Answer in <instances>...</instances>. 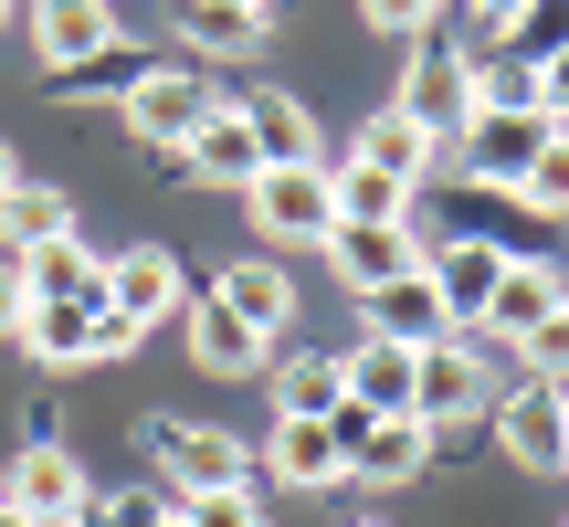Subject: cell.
Wrapping results in <instances>:
<instances>
[{
    "instance_id": "6da1fadb",
    "label": "cell",
    "mask_w": 569,
    "mask_h": 527,
    "mask_svg": "<svg viewBox=\"0 0 569 527\" xmlns=\"http://www.w3.org/2000/svg\"><path fill=\"white\" fill-rule=\"evenodd\" d=\"M496 390H507V348H496L486 327H453V338H432L422 369H411V411H422L432 432L465 422V411H486Z\"/></svg>"
},
{
    "instance_id": "7a4b0ae2",
    "label": "cell",
    "mask_w": 569,
    "mask_h": 527,
    "mask_svg": "<svg viewBox=\"0 0 569 527\" xmlns=\"http://www.w3.org/2000/svg\"><path fill=\"white\" fill-rule=\"evenodd\" d=\"M390 106H401L422 138L453 148V138L475 127V53H465V42H443V32H422V42H411V63H401V96H390Z\"/></svg>"
},
{
    "instance_id": "3957f363",
    "label": "cell",
    "mask_w": 569,
    "mask_h": 527,
    "mask_svg": "<svg viewBox=\"0 0 569 527\" xmlns=\"http://www.w3.org/2000/svg\"><path fill=\"white\" fill-rule=\"evenodd\" d=\"M117 106H127V127H138L148 148H190V138H201V117H211L222 96H211L201 63H138Z\"/></svg>"
},
{
    "instance_id": "277c9868",
    "label": "cell",
    "mask_w": 569,
    "mask_h": 527,
    "mask_svg": "<svg viewBox=\"0 0 569 527\" xmlns=\"http://www.w3.org/2000/svg\"><path fill=\"white\" fill-rule=\"evenodd\" d=\"M253 232L264 243H327L338 232V201H327V159H274V169H253Z\"/></svg>"
},
{
    "instance_id": "5b68a950",
    "label": "cell",
    "mask_w": 569,
    "mask_h": 527,
    "mask_svg": "<svg viewBox=\"0 0 569 527\" xmlns=\"http://www.w3.org/2000/svg\"><path fill=\"white\" fill-rule=\"evenodd\" d=\"M327 432H338V454H348V486H411V475L432 465V422H380V411L338 401Z\"/></svg>"
},
{
    "instance_id": "8992f818",
    "label": "cell",
    "mask_w": 569,
    "mask_h": 527,
    "mask_svg": "<svg viewBox=\"0 0 569 527\" xmlns=\"http://www.w3.org/2000/svg\"><path fill=\"white\" fill-rule=\"evenodd\" d=\"M317 253H327V275H338L348 296H380V285H401V275H422V264H432V243L411 222H338Z\"/></svg>"
},
{
    "instance_id": "52a82bcc",
    "label": "cell",
    "mask_w": 569,
    "mask_h": 527,
    "mask_svg": "<svg viewBox=\"0 0 569 527\" xmlns=\"http://www.w3.org/2000/svg\"><path fill=\"white\" fill-rule=\"evenodd\" d=\"M0 507H21L32 527H63V517L96 507V475L74 465V444H21L11 475H0Z\"/></svg>"
},
{
    "instance_id": "ba28073f",
    "label": "cell",
    "mask_w": 569,
    "mask_h": 527,
    "mask_svg": "<svg viewBox=\"0 0 569 527\" xmlns=\"http://www.w3.org/2000/svg\"><path fill=\"white\" fill-rule=\"evenodd\" d=\"M159 475L169 496H222V486H253V444H232L222 422H159Z\"/></svg>"
},
{
    "instance_id": "9c48e42d",
    "label": "cell",
    "mask_w": 569,
    "mask_h": 527,
    "mask_svg": "<svg viewBox=\"0 0 569 527\" xmlns=\"http://www.w3.org/2000/svg\"><path fill=\"white\" fill-rule=\"evenodd\" d=\"M496 444H507L528 475H559V454H569V390L559 380H507V390H496Z\"/></svg>"
},
{
    "instance_id": "30bf717a",
    "label": "cell",
    "mask_w": 569,
    "mask_h": 527,
    "mask_svg": "<svg viewBox=\"0 0 569 527\" xmlns=\"http://www.w3.org/2000/svg\"><path fill=\"white\" fill-rule=\"evenodd\" d=\"M538 138H549V117H528V106H475V127L453 148H465L475 190H517V180H528V159H538Z\"/></svg>"
},
{
    "instance_id": "8fae6325",
    "label": "cell",
    "mask_w": 569,
    "mask_h": 527,
    "mask_svg": "<svg viewBox=\"0 0 569 527\" xmlns=\"http://www.w3.org/2000/svg\"><path fill=\"white\" fill-rule=\"evenodd\" d=\"M106 306H117V317H138V327L180 317V306H190L180 253H169V243H127V253H106Z\"/></svg>"
},
{
    "instance_id": "7c38bea8",
    "label": "cell",
    "mask_w": 569,
    "mask_h": 527,
    "mask_svg": "<svg viewBox=\"0 0 569 527\" xmlns=\"http://www.w3.org/2000/svg\"><path fill=\"white\" fill-rule=\"evenodd\" d=\"M559 306H569V264H549V253H507V275H496V296H486V338L517 348L538 317H559Z\"/></svg>"
},
{
    "instance_id": "4fadbf2b",
    "label": "cell",
    "mask_w": 569,
    "mask_h": 527,
    "mask_svg": "<svg viewBox=\"0 0 569 527\" xmlns=\"http://www.w3.org/2000/svg\"><path fill=\"white\" fill-rule=\"evenodd\" d=\"M32 53L53 74H84V63L117 53V0H32Z\"/></svg>"
},
{
    "instance_id": "5bb4252c",
    "label": "cell",
    "mask_w": 569,
    "mask_h": 527,
    "mask_svg": "<svg viewBox=\"0 0 569 527\" xmlns=\"http://www.w3.org/2000/svg\"><path fill=\"white\" fill-rule=\"evenodd\" d=\"M180 317H190V369H211V380H253V369H274V338H264V327H243L211 285L180 306Z\"/></svg>"
},
{
    "instance_id": "9a60e30c",
    "label": "cell",
    "mask_w": 569,
    "mask_h": 527,
    "mask_svg": "<svg viewBox=\"0 0 569 527\" xmlns=\"http://www.w3.org/2000/svg\"><path fill=\"white\" fill-rule=\"evenodd\" d=\"M253 465H264L274 486H296V496H317V486H348V454H338V432H327V422H296V411H274V432L253 444Z\"/></svg>"
},
{
    "instance_id": "2e32d148",
    "label": "cell",
    "mask_w": 569,
    "mask_h": 527,
    "mask_svg": "<svg viewBox=\"0 0 569 527\" xmlns=\"http://www.w3.org/2000/svg\"><path fill=\"white\" fill-rule=\"evenodd\" d=\"M496 275H507V243H486V232H465V243H432V296H443L453 327H486Z\"/></svg>"
},
{
    "instance_id": "e0dca14e",
    "label": "cell",
    "mask_w": 569,
    "mask_h": 527,
    "mask_svg": "<svg viewBox=\"0 0 569 527\" xmlns=\"http://www.w3.org/2000/svg\"><path fill=\"white\" fill-rule=\"evenodd\" d=\"M338 369H348V401H359V411H380V422H422V411H411V369H422V348L359 338Z\"/></svg>"
},
{
    "instance_id": "ac0fdd59",
    "label": "cell",
    "mask_w": 569,
    "mask_h": 527,
    "mask_svg": "<svg viewBox=\"0 0 569 527\" xmlns=\"http://www.w3.org/2000/svg\"><path fill=\"white\" fill-rule=\"evenodd\" d=\"M180 159H190V180H211V190H253V169H264V148H253V117H243V106H211V117H201V138H190L180 148Z\"/></svg>"
},
{
    "instance_id": "d6986e66",
    "label": "cell",
    "mask_w": 569,
    "mask_h": 527,
    "mask_svg": "<svg viewBox=\"0 0 569 527\" xmlns=\"http://www.w3.org/2000/svg\"><path fill=\"white\" fill-rule=\"evenodd\" d=\"M359 306H369V338H390V348H432V338H453L443 296H432V264H422V275H401V285H380V296H359Z\"/></svg>"
},
{
    "instance_id": "ffe728a7",
    "label": "cell",
    "mask_w": 569,
    "mask_h": 527,
    "mask_svg": "<svg viewBox=\"0 0 569 527\" xmlns=\"http://www.w3.org/2000/svg\"><path fill=\"white\" fill-rule=\"evenodd\" d=\"M211 296H222L243 327H264V338H284V327H296V275H284V264H264V253L222 264V275H211Z\"/></svg>"
},
{
    "instance_id": "44dd1931",
    "label": "cell",
    "mask_w": 569,
    "mask_h": 527,
    "mask_svg": "<svg viewBox=\"0 0 569 527\" xmlns=\"http://www.w3.org/2000/svg\"><path fill=\"white\" fill-rule=\"evenodd\" d=\"M96 306H106V296H96ZM96 306H74V296H32V317H21L11 338L32 348L42 369H96V359H84V348H96Z\"/></svg>"
},
{
    "instance_id": "7402d4cb",
    "label": "cell",
    "mask_w": 569,
    "mask_h": 527,
    "mask_svg": "<svg viewBox=\"0 0 569 527\" xmlns=\"http://www.w3.org/2000/svg\"><path fill=\"white\" fill-rule=\"evenodd\" d=\"M21 264V285L32 296H74V306H96L106 296V253L84 243V232H63V243H32V253H11Z\"/></svg>"
},
{
    "instance_id": "603a6c76",
    "label": "cell",
    "mask_w": 569,
    "mask_h": 527,
    "mask_svg": "<svg viewBox=\"0 0 569 527\" xmlns=\"http://www.w3.org/2000/svg\"><path fill=\"white\" fill-rule=\"evenodd\" d=\"M348 159H369V169H390L401 190H422V180H432V159H443V138H422L401 106H380V117L359 127V148H348Z\"/></svg>"
},
{
    "instance_id": "cb8c5ba5",
    "label": "cell",
    "mask_w": 569,
    "mask_h": 527,
    "mask_svg": "<svg viewBox=\"0 0 569 527\" xmlns=\"http://www.w3.org/2000/svg\"><path fill=\"white\" fill-rule=\"evenodd\" d=\"M63 232H74V201H63L53 180H11V190H0V243H11V253L63 243Z\"/></svg>"
},
{
    "instance_id": "d4e9b609",
    "label": "cell",
    "mask_w": 569,
    "mask_h": 527,
    "mask_svg": "<svg viewBox=\"0 0 569 527\" xmlns=\"http://www.w3.org/2000/svg\"><path fill=\"white\" fill-rule=\"evenodd\" d=\"M327 201H338V222H411V190L390 180V169H369V159L327 169Z\"/></svg>"
},
{
    "instance_id": "484cf974",
    "label": "cell",
    "mask_w": 569,
    "mask_h": 527,
    "mask_svg": "<svg viewBox=\"0 0 569 527\" xmlns=\"http://www.w3.org/2000/svg\"><path fill=\"white\" fill-rule=\"evenodd\" d=\"M243 117H253V148H264V169H274V159H317V117H306V96L264 84V96H243Z\"/></svg>"
},
{
    "instance_id": "4316f807",
    "label": "cell",
    "mask_w": 569,
    "mask_h": 527,
    "mask_svg": "<svg viewBox=\"0 0 569 527\" xmlns=\"http://www.w3.org/2000/svg\"><path fill=\"white\" fill-rule=\"evenodd\" d=\"M338 401H348V369H338V359H274V411H296V422H327Z\"/></svg>"
},
{
    "instance_id": "83f0119b",
    "label": "cell",
    "mask_w": 569,
    "mask_h": 527,
    "mask_svg": "<svg viewBox=\"0 0 569 527\" xmlns=\"http://www.w3.org/2000/svg\"><path fill=\"white\" fill-rule=\"evenodd\" d=\"M517 211H538V222H569V138L549 127V138H538V159H528V180L507 190Z\"/></svg>"
},
{
    "instance_id": "f1b7e54d",
    "label": "cell",
    "mask_w": 569,
    "mask_h": 527,
    "mask_svg": "<svg viewBox=\"0 0 569 527\" xmlns=\"http://www.w3.org/2000/svg\"><path fill=\"white\" fill-rule=\"evenodd\" d=\"M190 527H264V496L253 486H222V496H180Z\"/></svg>"
},
{
    "instance_id": "f546056e",
    "label": "cell",
    "mask_w": 569,
    "mask_h": 527,
    "mask_svg": "<svg viewBox=\"0 0 569 527\" xmlns=\"http://www.w3.org/2000/svg\"><path fill=\"white\" fill-rule=\"evenodd\" d=\"M359 21H369V32H390V42H422L432 21H443V0H359Z\"/></svg>"
},
{
    "instance_id": "4dcf8cb0",
    "label": "cell",
    "mask_w": 569,
    "mask_h": 527,
    "mask_svg": "<svg viewBox=\"0 0 569 527\" xmlns=\"http://www.w3.org/2000/svg\"><path fill=\"white\" fill-rule=\"evenodd\" d=\"M538 117L569 138V42H549V53H538Z\"/></svg>"
},
{
    "instance_id": "1f68e13d",
    "label": "cell",
    "mask_w": 569,
    "mask_h": 527,
    "mask_svg": "<svg viewBox=\"0 0 569 527\" xmlns=\"http://www.w3.org/2000/svg\"><path fill=\"white\" fill-rule=\"evenodd\" d=\"M180 32L201 42V53H253L264 32H243V21H211V11H180Z\"/></svg>"
},
{
    "instance_id": "d6a6232c",
    "label": "cell",
    "mask_w": 569,
    "mask_h": 527,
    "mask_svg": "<svg viewBox=\"0 0 569 527\" xmlns=\"http://www.w3.org/2000/svg\"><path fill=\"white\" fill-rule=\"evenodd\" d=\"M507 42H538V53H549V42H569V0H528V21H517Z\"/></svg>"
},
{
    "instance_id": "836d02e7",
    "label": "cell",
    "mask_w": 569,
    "mask_h": 527,
    "mask_svg": "<svg viewBox=\"0 0 569 527\" xmlns=\"http://www.w3.org/2000/svg\"><path fill=\"white\" fill-rule=\"evenodd\" d=\"M148 327L138 317H117V306H96V348H84V359H127V348H138Z\"/></svg>"
},
{
    "instance_id": "e575fe53",
    "label": "cell",
    "mask_w": 569,
    "mask_h": 527,
    "mask_svg": "<svg viewBox=\"0 0 569 527\" xmlns=\"http://www.w3.org/2000/svg\"><path fill=\"white\" fill-rule=\"evenodd\" d=\"M21 317H32V285H21V264H11V253H0V338H11V327H21Z\"/></svg>"
},
{
    "instance_id": "d590c367",
    "label": "cell",
    "mask_w": 569,
    "mask_h": 527,
    "mask_svg": "<svg viewBox=\"0 0 569 527\" xmlns=\"http://www.w3.org/2000/svg\"><path fill=\"white\" fill-rule=\"evenodd\" d=\"M180 11H211V21H243V32H264L274 0H180Z\"/></svg>"
},
{
    "instance_id": "8d00e7d4",
    "label": "cell",
    "mask_w": 569,
    "mask_h": 527,
    "mask_svg": "<svg viewBox=\"0 0 569 527\" xmlns=\"http://www.w3.org/2000/svg\"><path fill=\"white\" fill-rule=\"evenodd\" d=\"M475 21H486V42H507L517 21H528V0H475Z\"/></svg>"
},
{
    "instance_id": "74e56055",
    "label": "cell",
    "mask_w": 569,
    "mask_h": 527,
    "mask_svg": "<svg viewBox=\"0 0 569 527\" xmlns=\"http://www.w3.org/2000/svg\"><path fill=\"white\" fill-rule=\"evenodd\" d=\"M11 180H21V159H11V138H0V190H11Z\"/></svg>"
},
{
    "instance_id": "f35d334b",
    "label": "cell",
    "mask_w": 569,
    "mask_h": 527,
    "mask_svg": "<svg viewBox=\"0 0 569 527\" xmlns=\"http://www.w3.org/2000/svg\"><path fill=\"white\" fill-rule=\"evenodd\" d=\"M148 527H190V517H180V507H159V517H148Z\"/></svg>"
},
{
    "instance_id": "ab89813d",
    "label": "cell",
    "mask_w": 569,
    "mask_h": 527,
    "mask_svg": "<svg viewBox=\"0 0 569 527\" xmlns=\"http://www.w3.org/2000/svg\"><path fill=\"white\" fill-rule=\"evenodd\" d=\"M0 527H32V517H21V507H0Z\"/></svg>"
},
{
    "instance_id": "60d3db41",
    "label": "cell",
    "mask_w": 569,
    "mask_h": 527,
    "mask_svg": "<svg viewBox=\"0 0 569 527\" xmlns=\"http://www.w3.org/2000/svg\"><path fill=\"white\" fill-rule=\"evenodd\" d=\"M63 527H106V517H96V507H84V517H63Z\"/></svg>"
},
{
    "instance_id": "b9f144b4",
    "label": "cell",
    "mask_w": 569,
    "mask_h": 527,
    "mask_svg": "<svg viewBox=\"0 0 569 527\" xmlns=\"http://www.w3.org/2000/svg\"><path fill=\"white\" fill-rule=\"evenodd\" d=\"M348 527H390V517H348Z\"/></svg>"
},
{
    "instance_id": "7bdbcfd3",
    "label": "cell",
    "mask_w": 569,
    "mask_h": 527,
    "mask_svg": "<svg viewBox=\"0 0 569 527\" xmlns=\"http://www.w3.org/2000/svg\"><path fill=\"white\" fill-rule=\"evenodd\" d=\"M0 21H11V0H0Z\"/></svg>"
},
{
    "instance_id": "ee69618b",
    "label": "cell",
    "mask_w": 569,
    "mask_h": 527,
    "mask_svg": "<svg viewBox=\"0 0 569 527\" xmlns=\"http://www.w3.org/2000/svg\"><path fill=\"white\" fill-rule=\"evenodd\" d=\"M559 475H569V454H559Z\"/></svg>"
}]
</instances>
